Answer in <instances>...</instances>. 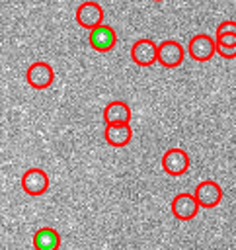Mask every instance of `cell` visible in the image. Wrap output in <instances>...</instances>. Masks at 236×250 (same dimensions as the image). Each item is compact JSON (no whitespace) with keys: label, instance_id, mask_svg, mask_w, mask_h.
<instances>
[{"label":"cell","instance_id":"1","mask_svg":"<svg viewBox=\"0 0 236 250\" xmlns=\"http://www.w3.org/2000/svg\"><path fill=\"white\" fill-rule=\"evenodd\" d=\"M25 80L31 88L35 90H45L53 84L55 80V70L49 62L45 61H37V62H31L25 70Z\"/></svg>","mask_w":236,"mask_h":250},{"label":"cell","instance_id":"2","mask_svg":"<svg viewBox=\"0 0 236 250\" xmlns=\"http://www.w3.org/2000/svg\"><path fill=\"white\" fill-rule=\"evenodd\" d=\"M222 188L213 182V180H203L197 184L195 191H193V197L195 201L199 203V207H205V209H211V207H216L222 199Z\"/></svg>","mask_w":236,"mask_h":250},{"label":"cell","instance_id":"3","mask_svg":"<svg viewBox=\"0 0 236 250\" xmlns=\"http://www.w3.org/2000/svg\"><path fill=\"white\" fill-rule=\"evenodd\" d=\"M21 189L27 195H33V197L43 195L49 189V176H47V172L41 170V168L25 170L23 176H21Z\"/></svg>","mask_w":236,"mask_h":250},{"label":"cell","instance_id":"4","mask_svg":"<svg viewBox=\"0 0 236 250\" xmlns=\"http://www.w3.org/2000/svg\"><path fill=\"white\" fill-rule=\"evenodd\" d=\"M76 21L84 29H94L103 23V8L94 0L82 2L76 8Z\"/></svg>","mask_w":236,"mask_h":250},{"label":"cell","instance_id":"5","mask_svg":"<svg viewBox=\"0 0 236 250\" xmlns=\"http://www.w3.org/2000/svg\"><path fill=\"white\" fill-rule=\"evenodd\" d=\"M183 59H185V51H183L181 43H177L174 39H168V41H162L158 45V57H156V61L162 66L176 68V66H179L183 62Z\"/></svg>","mask_w":236,"mask_h":250},{"label":"cell","instance_id":"6","mask_svg":"<svg viewBox=\"0 0 236 250\" xmlns=\"http://www.w3.org/2000/svg\"><path fill=\"white\" fill-rule=\"evenodd\" d=\"M162 170L170 176H181L189 170V156L183 148H168L162 156Z\"/></svg>","mask_w":236,"mask_h":250},{"label":"cell","instance_id":"7","mask_svg":"<svg viewBox=\"0 0 236 250\" xmlns=\"http://www.w3.org/2000/svg\"><path fill=\"white\" fill-rule=\"evenodd\" d=\"M88 41H90V47L94 51H99V53H107L115 47L117 43V33L113 27L109 25H98L94 29H90V35H88Z\"/></svg>","mask_w":236,"mask_h":250},{"label":"cell","instance_id":"8","mask_svg":"<svg viewBox=\"0 0 236 250\" xmlns=\"http://www.w3.org/2000/svg\"><path fill=\"white\" fill-rule=\"evenodd\" d=\"M156 57H158V45L152 41V39H138L133 43L131 47V59L135 64L138 66H150L156 62Z\"/></svg>","mask_w":236,"mask_h":250},{"label":"cell","instance_id":"9","mask_svg":"<svg viewBox=\"0 0 236 250\" xmlns=\"http://www.w3.org/2000/svg\"><path fill=\"white\" fill-rule=\"evenodd\" d=\"M199 209H201V207H199V203L195 201L193 193L183 191V193H177V195L172 199V213H174V217L179 219V221H191V219H195L197 213H199Z\"/></svg>","mask_w":236,"mask_h":250},{"label":"cell","instance_id":"10","mask_svg":"<svg viewBox=\"0 0 236 250\" xmlns=\"http://www.w3.org/2000/svg\"><path fill=\"white\" fill-rule=\"evenodd\" d=\"M215 55V39L205 35V33H197L191 37L189 41V57L195 59L197 62H207L211 61Z\"/></svg>","mask_w":236,"mask_h":250},{"label":"cell","instance_id":"11","mask_svg":"<svg viewBox=\"0 0 236 250\" xmlns=\"http://www.w3.org/2000/svg\"><path fill=\"white\" fill-rule=\"evenodd\" d=\"M103 139L111 146H127L133 139V129L131 123H117V125H105L103 129Z\"/></svg>","mask_w":236,"mask_h":250},{"label":"cell","instance_id":"12","mask_svg":"<svg viewBox=\"0 0 236 250\" xmlns=\"http://www.w3.org/2000/svg\"><path fill=\"white\" fill-rule=\"evenodd\" d=\"M103 121L105 125L117 123H131V107L121 100H113L103 107Z\"/></svg>","mask_w":236,"mask_h":250},{"label":"cell","instance_id":"13","mask_svg":"<svg viewBox=\"0 0 236 250\" xmlns=\"http://www.w3.org/2000/svg\"><path fill=\"white\" fill-rule=\"evenodd\" d=\"M59 246H60V234L51 227H43L33 234L35 250H59Z\"/></svg>","mask_w":236,"mask_h":250},{"label":"cell","instance_id":"14","mask_svg":"<svg viewBox=\"0 0 236 250\" xmlns=\"http://www.w3.org/2000/svg\"><path fill=\"white\" fill-rule=\"evenodd\" d=\"M215 53H218L222 59H236V45H216L215 43Z\"/></svg>","mask_w":236,"mask_h":250},{"label":"cell","instance_id":"15","mask_svg":"<svg viewBox=\"0 0 236 250\" xmlns=\"http://www.w3.org/2000/svg\"><path fill=\"white\" fill-rule=\"evenodd\" d=\"M224 33H232V35H236V21H232V20L220 21V23L216 25V35H224ZM216 35H215V37H216Z\"/></svg>","mask_w":236,"mask_h":250},{"label":"cell","instance_id":"16","mask_svg":"<svg viewBox=\"0 0 236 250\" xmlns=\"http://www.w3.org/2000/svg\"><path fill=\"white\" fill-rule=\"evenodd\" d=\"M216 45H236V35L232 33H224V35H216L215 37Z\"/></svg>","mask_w":236,"mask_h":250},{"label":"cell","instance_id":"17","mask_svg":"<svg viewBox=\"0 0 236 250\" xmlns=\"http://www.w3.org/2000/svg\"><path fill=\"white\" fill-rule=\"evenodd\" d=\"M152 2H164V0H152Z\"/></svg>","mask_w":236,"mask_h":250}]
</instances>
